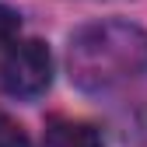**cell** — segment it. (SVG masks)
<instances>
[{"instance_id":"6da1fadb","label":"cell","mask_w":147,"mask_h":147,"mask_svg":"<svg viewBox=\"0 0 147 147\" xmlns=\"http://www.w3.org/2000/svg\"><path fill=\"white\" fill-rule=\"evenodd\" d=\"M67 74L88 95H109L147 74V32L133 21H95L70 35Z\"/></svg>"},{"instance_id":"3957f363","label":"cell","mask_w":147,"mask_h":147,"mask_svg":"<svg viewBox=\"0 0 147 147\" xmlns=\"http://www.w3.org/2000/svg\"><path fill=\"white\" fill-rule=\"evenodd\" d=\"M42 147H105L102 130L84 119H53L42 133Z\"/></svg>"},{"instance_id":"7a4b0ae2","label":"cell","mask_w":147,"mask_h":147,"mask_svg":"<svg viewBox=\"0 0 147 147\" xmlns=\"http://www.w3.org/2000/svg\"><path fill=\"white\" fill-rule=\"evenodd\" d=\"M53 84V53L39 39H21L7 46V56L0 60V88L11 98L32 102L46 95Z\"/></svg>"},{"instance_id":"277c9868","label":"cell","mask_w":147,"mask_h":147,"mask_svg":"<svg viewBox=\"0 0 147 147\" xmlns=\"http://www.w3.org/2000/svg\"><path fill=\"white\" fill-rule=\"evenodd\" d=\"M18 35H21V14L14 7H7V4H0V49L14 46Z\"/></svg>"},{"instance_id":"5b68a950","label":"cell","mask_w":147,"mask_h":147,"mask_svg":"<svg viewBox=\"0 0 147 147\" xmlns=\"http://www.w3.org/2000/svg\"><path fill=\"white\" fill-rule=\"evenodd\" d=\"M0 147H28L25 130H21L14 119H7L4 112H0Z\"/></svg>"}]
</instances>
